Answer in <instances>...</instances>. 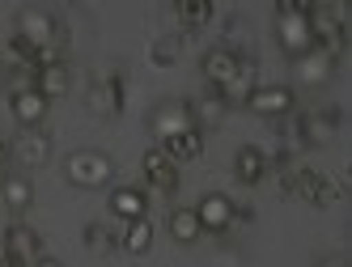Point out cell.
<instances>
[{
  "mask_svg": "<svg viewBox=\"0 0 352 267\" xmlns=\"http://www.w3.org/2000/svg\"><path fill=\"white\" fill-rule=\"evenodd\" d=\"M276 43L289 60L310 51V5H297V0H280L276 5Z\"/></svg>",
  "mask_w": 352,
  "mask_h": 267,
  "instance_id": "1",
  "label": "cell"
},
{
  "mask_svg": "<svg viewBox=\"0 0 352 267\" xmlns=\"http://www.w3.org/2000/svg\"><path fill=\"white\" fill-rule=\"evenodd\" d=\"M64 178L81 191H98L115 178V161L102 149H77V153L64 157Z\"/></svg>",
  "mask_w": 352,
  "mask_h": 267,
  "instance_id": "2",
  "label": "cell"
},
{
  "mask_svg": "<svg viewBox=\"0 0 352 267\" xmlns=\"http://www.w3.org/2000/svg\"><path fill=\"white\" fill-rule=\"evenodd\" d=\"M280 187L289 191V196L306 200V204H336L340 200V187L331 178H322L310 165H293V161L280 165Z\"/></svg>",
  "mask_w": 352,
  "mask_h": 267,
  "instance_id": "3",
  "label": "cell"
},
{
  "mask_svg": "<svg viewBox=\"0 0 352 267\" xmlns=\"http://www.w3.org/2000/svg\"><path fill=\"white\" fill-rule=\"evenodd\" d=\"M52 153H56V144H52V136H47L43 128H21L13 136V144H9V157L17 165H26V170H43L47 161H52Z\"/></svg>",
  "mask_w": 352,
  "mask_h": 267,
  "instance_id": "4",
  "label": "cell"
},
{
  "mask_svg": "<svg viewBox=\"0 0 352 267\" xmlns=\"http://www.w3.org/2000/svg\"><path fill=\"white\" fill-rule=\"evenodd\" d=\"M148 132H153L162 144H166V140H174V136H183V132H195L187 102H179V98H166V102H157L153 111H148Z\"/></svg>",
  "mask_w": 352,
  "mask_h": 267,
  "instance_id": "5",
  "label": "cell"
},
{
  "mask_svg": "<svg viewBox=\"0 0 352 267\" xmlns=\"http://www.w3.org/2000/svg\"><path fill=\"white\" fill-rule=\"evenodd\" d=\"M0 246H5V255H9L13 267H34L43 259V237L30 225H21V221H13L5 229V242H0Z\"/></svg>",
  "mask_w": 352,
  "mask_h": 267,
  "instance_id": "6",
  "label": "cell"
},
{
  "mask_svg": "<svg viewBox=\"0 0 352 267\" xmlns=\"http://www.w3.org/2000/svg\"><path fill=\"white\" fill-rule=\"evenodd\" d=\"M242 51H234V47H212V51L199 60V72H204V81L221 93L225 85H230L234 77H238V68H242Z\"/></svg>",
  "mask_w": 352,
  "mask_h": 267,
  "instance_id": "7",
  "label": "cell"
},
{
  "mask_svg": "<svg viewBox=\"0 0 352 267\" xmlns=\"http://www.w3.org/2000/svg\"><path fill=\"white\" fill-rule=\"evenodd\" d=\"M234 200L221 196V191H208L204 200L195 204V216H199V229L204 233H230L234 229Z\"/></svg>",
  "mask_w": 352,
  "mask_h": 267,
  "instance_id": "8",
  "label": "cell"
},
{
  "mask_svg": "<svg viewBox=\"0 0 352 267\" xmlns=\"http://www.w3.org/2000/svg\"><path fill=\"white\" fill-rule=\"evenodd\" d=\"M293 106H297V93H293L289 85H259V89L246 98V111H255V115H263V119H285Z\"/></svg>",
  "mask_w": 352,
  "mask_h": 267,
  "instance_id": "9",
  "label": "cell"
},
{
  "mask_svg": "<svg viewBox=\"0 0 352 267\" xmlns=\"http://www.w3.org/2000/svg\"><path fill=\"white\" fill-rule=\"evenodd\" d=\"M187 111H191L195 132H212V128H221L225 119H230V102H225L217 89H212V93H199V98H191Z\"/></svg>",
  "mask_w": 352,
  "mask_h": 267,
  "instance_id": "10",
  "label": "cell"
},
{
  "mask_svg": "<svg viewBox=\"0 0 352 267\" xmlns=\"http://www.w3.org/2000/svg\"><path fill=\"white\" fill-rule=\"evenodd\" d=\"M140 165H144V178H148L153 191H162V196H174V191H179V165H174L162 149H148L140 157Z\"/></svg>",
  "mask_w": 352,
  "mask_h": 267,
  "instance_id": "11",
  "label": "cell"
},
{
  "mask_svg": "<svg viewBox=\"0 0 352 267\" xmlns=\"http://www.w3.org/2000/svg\"><path fill=\"white\" fill-rule=\"evenodd\" d=\"M0 200H5V208L13 212V216H26L30 212V204H34V183L26 178V174H0Z\"/></svg>",
  "mask_w": 352,
  "mask_h": 267,
  "instance_id": "12",
  "label": "cell"
},
{
  "mask_svg": "<svg viewBox=\"0 0 352 267\" xmlns=\"http://www.w3.org/2000/svg\"><path fill=\"white\" fill-rule=\"evenodd\" d=\"M85 102H89V111H94L98 119L119 115V111H123V81H119V77H111V81H94L89 93H85Z\"/></svg>",
  "mask_w": 352,
  "mask_h": 267,
  "instance_id": "13",
  "label": "cell"
},
{
  "mask_svg": "<svg viewBox=\"0 0 352 267\" xmlns=\"http://www.w3.org/2000/svg\"><path fill=\"white\" fill-rule=\"evenodd\" d=\"M293 72H297V81H301V85H310V89H314V85H327V81L336 77V60L310 47L306 56H297V60H293Z\"/></svg>",
  "mask_w": 352,
  "mask_h": 267,
  "instance_id": "14",
  "label": "cell"
},
{
  "mask_svg": "<svg viewBox=\"0 0 352 267\" xmlns=\"http://www.w3.org/2000/svg\"><path fill=\"white\" fill-rule=\"evenodd\" d=\"M267 153L263 149H255V144H242V149L234 153V178L242 183V187H255V183H263L267 178Z\"/></svg>",
  "mask_w": 352,
  "mask_h": 267,
  "instance_id": "15",
  "label": "cell"
},
{
  "mask_svg": "<svg viewBox=\"0 0 352 267\" xmlns=\"http://www.w3.org/2000/svg\"><path fill=\"white\" fill-rule=\"evenodd\" d=\"M34 89L43 93L47 102H52V98H64V93L72 89V68H68L64 60L47 64V68H34Z\"/></svg>",
  "mask_w": 352,
  "mask_h": 267,
  "instance_id": "16",
  "label": "cell"
},
{
  "mask_svg": "<svg viewBox=\"0 0 352 267\" xmlns=\"http://www.w3.org/2000/svg\"><path fill=\"white\" fill-rule=\"evenodd\" d=\"M9 106H13V119H17L21 128H38L43 119H47V106H52V102H47L38 89H26V93H13Z\"/></svg>",
  "mask_w": 352,
  "mask_h": 267,
  "instance_id": "17",
  "label": "cell"
},
{
  "mask_svg": "<svg viewBox=\"0 0 352 267\" xmlns=\"http://www.w3.org/2000/svg\"><path fill=\"white\" fill-rule=\"evenodd\" d=\"M107 204H111L115 216H123V221H140V216H148V196L140 187H115Z\"/></svg>",
  "mask_w": 352,
  "mask_h": 267,
  "instance_id": "18",
  "label": "cell"
},
{
  "mask_svg": "<svg viewBox=\"0 0 352 267\" xmlns=\"http://www.w3.org/2000/svg\"><path fill=\"white\" fill-rule=\"evenodd\" d=\"M166 229H170V237L179 242V246H195V242L204 237L195 208H170V221H166Z\"/></svg>",
  "mask_w": 352,
  "mask_h": 267,
  "instance_id": "19",
  "label": "cell"
},
{
  "mask_svg": "<svg viewBox=\"0 0 352 267\" xmlns=\"http://www.w3.org/2000/svg\"><path fill=\"white\" fill-rule=\"evenodd\" d=\"M255 81H259V68H255V60H242V68H238V77H234L230 85H225V89H221V98H225V102H230V106H234V102H246V98H250V93H255V89H259Z\"/></svg>",
  "mask_w": 352,
  "mask_h": 267,
  "instance_id": "20",
  "label": "cell"
},
{
  "mask_svg": "<svg viewBox=\"0 0 352 267\" xmlns=\"http://www.w3.org/2000/svg\"><path fill=\"white\" fill-rule=\"evenodd\" d=\"M157 149L179 165V161H195L199 153H204V132H183V136H174L166 144H157Z\"/></svg>",
  "mask_w": 352,
  "mask_h": 267,
  "instance_id": "21",
  "label": "cell"
},
{
  "mask_svg": "<svg viewBox=\"0 0 352 267\" xmlns=\"http://www.w3.org/2000/svg\"><path fill=\"white\" fill-rule=\"evenodd\" d=\"M119 246L128 255H144L148 246H153V225H148V216H140V221H128V229H123Z\"/></svg>",
  "mask_w": 352,
  "mask_h": 267,
  "instance_id": "22",
  "label": "cell"
},
{
  "mask_svg": "<svg viewBox=\"0 0 352 267\" xmlns=\"http://www.w3.org/2000/svg\"><path fill=\"white\" fill-rule=\"evenodd\" d=\"M174 17H179V26L199 30V26L212 21V5H208V0H179V5H174Z\"/></svg>",
  "mask_w": 352,
  "mask_h": 267,
  "instance_id": "23",
  "label": "cell"
},
{
  "mask_svg": "<svg viewBox=\"0 0 352 267\" xmlns=\"http://www.w3.org/2000/svg\"><path fill=\"white\" fill-rule=\"evenodd\" d=\"M179 56H183V38H179V34L157 38V43H153V51H148V60H153L157 68H174V64H179Z\"/></svg>",
  "mask_w": 352,
  "mask_h": 267,
  "instance_id": "24",
  "label": "cell"
},
{
  "mask_svg": "<svg viewBox=\"0 0 352 267\" xmlns=\"http://www.w3.org/2000/svg\"><path fill=\"white\" fill-rule=\"evenodd\" d=\"M85 246H89L94 255H107V251H115V233H111L107 225L89 221V225H85Z\"/></svg>",
  "mask_w": 352,
  "mask_h": 267,
  "instance_id": "25",
  "label": "cell"
},
{
  "mask_svg": "<svg viewBox=\"0 0 352 267\" xmlns=\"http://www.w3.org/2000/svg\"><path fill=\"white\" fill-rule=\"evenodd\" d=\"M314 267H348V263H344V255H327V259H318Z\"/></svg>",
  "mask_w": 352,
  "mask_h": 267,
  "instance_id": "26",
  "label": "cell"
},
{
  "mask_svg": "<svg viewBox=\"0 0 352 267\" xmlns=\"http://www.w3.org/2000/svg\"><path fill=\"white\" fill-rule=\"evenodd\" d=\"M5 165H9V144L0 140V174H5Z\"/></svg>",
  "mask_w": 352,
  "mask_h": 267,
  "instance_id": "27",
  "label": "cell"
},
{
  "mask_svg": "<svg viewBox=\"0 0 352 267\" xmlns=\"http://www.w3.org/2000/svg\"><path fill=\"white\" fill-rule=\"evenodd\" d=\"M34 267H64V263H60V259H52V255H43V259H38Z\"/></svg>",
  "mask_w": 352,
  "mask_h": 267,
  "instance_id": "28",
  "label": "cell"
},
{
  "mask_svg": "<svg viewBox=\"0 0 352 267\" xmlns=\"http://www.w3.org/2000/svg\"><path fill=\"white\" fill-rule=\"evenodd\" d=\"M0 267H13V263H9V255H5V246H0Z\"/></svg>",
  "mask_w": 352,
  "mask_h": 267,
  "instance_id": "29",
  "label": "cell"
}]
</instances>
